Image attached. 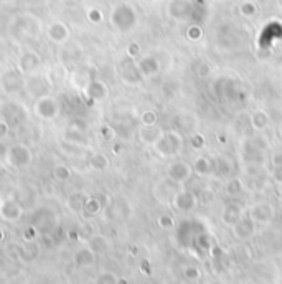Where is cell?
<instances>
[{"label": "cell", "instance_id": "6da1fadb", "mask_svg": "<svg viewBox=\"0 0 282 284\" xmlns=\"http://www.w3.org/2000/svg\"><path fill=\"white\" fill-rule=\"evenodd\" d=\"M5 162L13 169H23L31 164V151L25 144H13L5 151Z\"/></svg>", "mask_w": 282, "mask_h": 284}, {"label": "cell", "instance_id": "7a4b0ae2", "mask_svg": "<svg viewBox=\"0 0 282 284\" xmlns=\"http://www.w3.org/2000/svg\"><path fill=\"white\" fill-rule=\"evenodd\" d=\"M111 22L119 31H129L136 25V13L129 5H119L112 10Z\"/></svg>", "mask_w": 282, "mask_h": 284}, {"label": "cell", "instance_id": "3957f363", "mask_svg": "<svg viewBox=\"0 0 282 284\" xmlns=\"http://www.w3.org/2000/svg\"><path fill=\"white\" fill-rule=\"evenodd\" d=\"M15 33H17L22 40L25 37H36L40 33V22L35 17H30V15H22L13 23Z\"/></svg>", "mask_w": 282, "mask_h": 284}, {"label": "cell", "instance_id": "277c9868", "mask_svg": "<svg viewBox=\"0 0 282 284\" xmlns=\"http://www.w3.org/2000/svg\"><path fill=\"white\" fill-rule=\"evenodd\" d=\"M23 217V207L22 205L9 197V199L0 200V218L7 223H15Z\"/></svg>", "mask_w": 282, "mask_h": 284}, {"label": "cell", "instance_id": "5b68a950", "mask_svg": "<svg viewBox=\"0 0 282 284\" xmlns=\"http://www.w3.org/2000/svg\"><path fill=\"white\" fill-rule=\"evenodd\" d=\"M35 113L38 117L42 119H54L60 113V106H58V101L51 98V96H42L38 98L35 102Z\"/></svg>", "mask_w": 282, "mask_h": 284}, {"label": "cell", "instance_id": "8992f818", "mask_svg": "<svg viewBox=\"0 0 282 284\" xmlns=\"http://www.w3.org/2000/svg\"><path fill=\"white\" fill-rule=\"evenodd\" d=\"M69 35H71V31H69V27L65 22H53L51 25L46 28V37H48V40L54 45L66 43Z\"/></svg>", "mask_w": 282, "mask_h": 284}, {"label": "cell", "instance_id": "52a82bcc", "mask_svg": "<svg viewBox=\"0 0 282 284\" xmlns=\"http://www.w3.org/2000/svg\"><path fill=\"white\" fill-rule=\"evenodd\" d=\"M40 63H42L40 55L35 51H25L18 60V68L23 73H33V71L40 66Z\"/></svg>", "mask_w": 282, "mask_h": 284}, {"label": "cell", "instance_id": "ba28073f", "mask_svg": "<svg viewBox=\"0 0 282 284\" xmlns=\"http://www.w3.org/2000/svg\"><path fill=\"white\" fill-rule=\"evenodd\" d=\"M86 94L91 101H101L107 96V86L99 80H92L86 88Z\"/></svg>", "mask_w": 282, "mask_h": 284}, {"label": "cell", "instance_id": "9c48e42d", "mask_svg": "<svg viewBox=\"0 0 282 284\" xmlns=\"http://www.w3.org/2000/svg\"><path fill=\"white\" fill-rule=\"evenodd\" d=\"M86 200H88V197H86L83 192H73L66 199V208L71 213H81L84 208Z\"/></svg>", "mask_w": 282, "mask_h": 284}, {"label": "cell", "instance_id": "30bf717a", "mask_svg": "<svg viewBox=\"0 0 282 284\" xmlns=\"http://www.w3.org/2000/svg\"><path fill=\"white\" fill-rule=\"evenodd\" d=\"M94 259H96V255H94L89 248L78 250L74 253V256H73V261L78 268H88L94 263Z\"/></svg>", "mask_w": 282, "mask_h": 284}, {"label": "cell", "instance_id": "8fae6325", "mask_svg": "<svg viewBox=\"0 0 282 284\" xmlns=\"http://www.w3.org/2000/svg\"><path fill=\"white\" fill-rule=\"evenodd\" d=\"M107 246H109V243L103 235H92L89 238V241H88V248L92 251L94 255L104 253V251H107Z\"/></svg>", "mask_w": 282, "mask_h": 284}, {"label": "cell", "instance_id": "7c38bea8", "mask_svg": "<svg viewBox=\"0 0 282 284\" xmlns=\"http://www.w3.org/2000/svg\"><path fill=\"white\" fill-rule=\"evenodd\" d=\"M38 253H40V250L33 243V241H28L25 244H22V255H20V259H23L25 263H31L33 259H36Z\"/></svg>", "mask_w": 282, "mask_h": 284}, {"label": "cell", "instance_id": "4fadbf2b", "mask_svg": "<svg viewBox=\"0 0 282 284\" xmlns=\"http://www.w3.org/2000/svg\"><path fill=\"white\" fill-rule=\"evenodd\" d=\"M170 175H172V179L178 180V182L180 180H185L188 175H190V167L182 162H177L170 167Z\"/></svg>", "mask_w": 282, "mask_h": 284}, {"label": "cell", "instance_id": "5bb4252c", "mask_svg": "<svg viewBox=\"0 0 282 284\" xmlns=\"http://www.w3.org/2000/svg\"><path fill=\"white\" fill-rule=\"evenodd\" d=\"M53 177L58 180V182H66V180L71 179V169L65 164H58L54 165L53 169Z\"/></svg>", "mask_w": 282, "mask_h": 284}, {"label": "cell", "instance_id": "9a60e30c", "mask_svg": "<svg viewBox=\"0 0 282 284\" xmlns=\"http://www.w3.org/2000/svg\"><path fill=\"white\" fill-rule=\"evenodd\" d=\"M88 165H89V169L101 172V170H104L107 167L109 162L106 159V155H103V154H94V155H91Z\"/></svg>", "mask_w": 282, "mask_h": 284}, {"label": "cell", "instance_id": "2e32d148", "mask_svg": "<svg viewBox=\"0 0 282 284\" xmlns=\"http://www.w3.org/2000/svg\"><path fill=\"white\" fill-rule=\"evenodd\" d=\"M83 211H84L88 217L98 215V213L101 211V202H99L98 199H88V200H86V203H84Z\"/></svg>", "mask_w": 282, "mask_h": 284}, {"label": "cell", "instance_id": "e0dca14e", "mask_svg": "<svg viewBox=\"0 0 282 284\" xmlns=\"http://www.w3.org/2000/svg\"><path fill=\"white\" fill-rule=\"evenodd\" d=\"M116 282H117V278L112 273H103V274H99V278L94 284H116Z\"/></svg>", "mask_w": 282, "mask_h": 284}, {"label": "cell", "instance_id": "ac0fdd59", "mask_svg": "<svg viewBox=\"0 0 282 284\" xmlns=\"http://www.w3.org/2000/svg\"><path fill=\"white\" fill-rule=\"evenodd\" d=\"M253 122H254V126L257 129H262L266 124H268V119H266V114L264 113H256L254 116H253Z\"/></svg>", "mask_w": 282, "mask_h": 284}, {"label": "cell", "instance_id": "d6986e66", "mask_svg": "<svg viewBox=\"0 0 282 284\" xmlns=\"http://www.w3.org/2000/svg\"><path fill=\"white\" fill-rule=\"evenodd\" d=\"M142 122L147 126V128H151V126H154L157 122V114L154 111H147L142 114Z\"/></svg>", "mask_w": 282, "mask_h": 284}, {"label": "cell", "instance_id": "ffe728a7", "mask_svg": "<svg viewBox=\"0 0 282 284\" xmlns=\"http://www.w3.org/2000/svg\"><path fill=\"white\" fill-rule=\"evenodd\" d=\"M88 20L91 23H99L101 20H103V13H101L98 9H89L88 10Z\"/></svg>", "mask_w": 282, "mask_h": 284}, {"label": "cell", "instance_id": "44dd1931", "mask_svg": "<svg viewBox=\"0 0 282 284\" xmlns=\"http://www.w3.org/2000/svg\"><path fill=\"white\" fill-rule=\"evenodd\" d=\"M99 134H101V137H103L104 140H111L114 137V132H112L111 128H109V126H103L101 131H99Z\"/></svg>", "mask_w": 282, "mask_h": 284}, {"label": "cell", "instance_id": "7402d4cb", "mask_svg": "<svg viewBox=\"0 0 282 284\" xmlns=\"http://www.w3.org/2000/svg\"><path fill=\"white\" fill-rule=\"evenodd\" d=\"M9 124H7V121H0V140H2L4 137L9 136Z\"/></svg>", "mask_w": 282, "mask_h": 284}, {"label": "cell", "instance_id": "603a6c76", "mask_svg": "<svg viewBox=\"0 0 282 284\" xmlns=\"http://www.w3.org/2000/svg\"><path fill=\"white\" fill-rule=\"evenodd\" d=\"M195 169H197L200 173H206L208 172V162L200 159V161H197V167H195Z\"/></svg>", "mask_w": 282, "mask_h": 284}, {"label": "cell", "instance_id": "cb8c5ba5", "mask_svg": "<svg viewBox=\"0 0 282 284\" xmlns=\"http://www.w3.org/2000/svg\"><path fill=\"white\" fill-rule=\"evenodd\" d=\"M274 164H276L277 167H282V155H280V154L274 155Z\"/></svg>", "mask_w": 282, "mask_h": 284}, {"label": "cell", "instance_id": "d4e9b609", "mask_svg": "<svg viewBox=\"0 0 282 284\" xmlns=\"http://www.w3.org/2000/svg\"><path fill=\"white\" fill-rule=\"evenodd\" d=\"M160 225L162 226H172V222L168 218H160Z\"/></svg>", "mask_w": 282, "mask_h": 284}, {"label": "cell", "instance_id": "484cf974", "mask_svg": "<svg viewBox=\"0 0 282 284\" xmlns=\"http://www.w3.org/2000/svg\"><path fill=\"white\" fill-rule=\"evenodd\" d=\"M116 284H129V282H127V279H125V278H117Z\"/></svg>", "mask_w": 282, "mask_h": 284}, {"label": "cell", "instance_id": "4316f807", "mask_svg": "<svg viewBox=\"0 0 282 284\" xmlns=\"http://www.w3.org/2000/svg\"><path fill=\"white\" fill-rule=\"evenodd\" d=\"M4 240H5V233L2 228H0V243H4Z\"/></svg>", "mask_w": 282, "mask_h": 284}, {"label": "cell", "instance_id": "83f0119b", "mask_svg": "<svg viewBox=\"0 0 282 284\" xmlns=\"http://www.w3.org/2000/svg\"><path fill=\"white\" fill-rule=\"evenodd\" d=\"M74 2H83V0H74Z\"/></svg>", "mask_w": 282, "mask_h": 284}, {"label": "cell", "instance_id": "f1b7e54d", "mask_svg": "<svg viewBox=\"0 0 282 284\" xmlns=\"http://www.w3.org/2000/svg\"><path fill=\"white\" fill-rule=\"evenodd\" d=\"M280 136H282V126H280Z\"/></svg>", "mask_w": 282, "mask_h": 284}]
</instances>
